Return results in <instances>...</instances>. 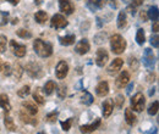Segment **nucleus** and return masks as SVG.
<instances>
[{"label": "nucleus", "instance_id": "22", "mask_svg": "<svg viewBox=\"0 0 159 134\" xmlns=\"http://www.w3.org/2000/svg\"><path fill=\"white\" fill-rule=\"evenodd\" d=\"M76 40V37L74 34H70V36H65V37H59V41L61 45L64 46H69V45H72Z\"/></svg>", "mask_w": 159, "mask_h": 134}, {"label": "nucleus", "instance_id": "49", "mask_svg": "<svg viewBox=\"0 0 159 134\" xmlns=\"http://www.w3.org/2000/svg\"><path fill=\"white\" fill-rule=\"evenodd\" d=\"M134 88V83H130V85H129V88H127V90H126V93L127 94H130L131 93V89Z\"/></svg>", "mask_w": 159, "mask_h": 134}, {"label": "nucleus", "instance_id": "47", "mask_svg": "<svg viewBox=\"0 0 159 134\" xmlns=\"http://www.w3.org/2000/svg\"><path fill=\"white\" fill-rule=\"evenodd\" d=\"M141 19H142V21H143V22H146V21L148 19V16H147V14L142 11V12H141Z\"/></svg>", "mask_w": 159, "mask_h": 134}, {"label": "nucleus", "instance_id": "30", "mask_svg": "<svg viewBox=\"0 0 159 134\" xmlns=\"http://www.w3.org/2000/svg\"><path fill=\"white\" fill-rule=\"evenodd\" d=\"M11 72L15 75V77L17 79H20L21 77H22V73H23V68H22V66H21L20 63H15L14 70H11Z\"/></svg>", "mask_w": 159, "mask_h": 134}, {"label": "nucleus", "instance_id": "36", "mask_svg": "<svg viewBox=\"0 0 159 134\" xmlns=\"http://www.w3.org/2000/svg\"><path fill=\"white\" fill-rule=\"evenodd\" d=\"M57 117H58V111H53L50 114H48L45 117V121L49 122V123H54L57 121Z\"/></svg>", "mask_w": 159, "mask_h": 134}, {"label": "nucleus", "instance_id": "17", "mask_svg": "<svg viewBox=\"0 0 159 134\" xmlns=\"http://www.w3.org/2000/svg\"><path fill=\"white\" fill-rule=\"evenodd\" d=\"M22 107H23V110H25L28 115L34 116L38 114V107H37L33 102H31V101H25V102H22Z\"/></svg>", "mask_w": 159, "mask_h": 134}, {"label": "nucleus", "instance_id": "11", "mask_svg": "<svg viewBox=\"0 0 159 134\" xmlns=\"http://www.w3.org/2000/svg\"><path fill=\"white\" fill-rule=\"evenodd\" d=\"M89 43H88V40L86 38L81 39L79 43L76 44V46H75V51L79 54V55H84V54H87L88 51H89Z\"/></svg>", "mask_w": 159, "mask_h": 134}, {"label": "nucleus", "instance_id": "23", "mask_svg": "<svg viewBox=\"0 0 159 134\" xmlns=\"http://www.w3.org/2000/svg\"><path fill=\"white\" fill-rule=\"evenodd\" d=\"M125 118H126V122H127V124H130V126H134L135 123H136V116L134 114V111L131 110V109H126L125 110Z\"/></svg>", "mask_w": 159, "mask_h": 134}, {"label": "nucleus", "instance_id": "40", "mask_svg": "<svg viewBox=\"0 0 159 134\" xmlns=\"http://www.w3.org/2000/svg\"><path fill=\"white\" fill-rule=\"evenodd\" d=\"M105 37H107V33L102 32V33H99V34H97V36L94 37V41H96L97 44H102L103 41H105V40H104V39H105Z\"/></svg>", "mask_w": 159, "mask_h": 134}, {"label": "nucleus", "instance_id": "43", "mask_svg": "<svg viewBox=\"0 0 159 134\" xmlns=\"http://www.w3.org/2000/svg\"><path fill=\"white\" fill-rule=\"evenodd\" d=\"M2 70H4V75L5 76H10L11 75V67L9 63H4L2 65Z\"/></svg>", "mask_w": 159, "mask_h": 134}, {"label": "nucleus", "instance_id": "15", "mask_svg": "<svg viewBox=\"0 0 159 134\" xmlns=\"http://www.w3.org/2000/svg\"><path fill=\"white\" fill-rule=\"evenodd\" d=\"M104 5H105V0H88L87 1V7L93 12L103 9Z\"/></svg>", "mask_w": 159, "mask_h": 134}, {"label": "nucleus", "instance_id": "50", "mask_svg": "<svg viewBox=\"0 0 159 134\" xmlns=\"http://www.w3.org/2000/svg\"><path fill=\"white\" fill-rule=\"evenodd\" d=\"M154 92H156V90H154V88H153V90H149V95L152 96L153 94H154Z\"/></svg>", "mask_w": 159, "mask_h": 134}, {"label": "nucleus", "instance_id": "13", "mask_svg": "<svg viewBox=\"0 0 159 134\" xmlns=\"http://www.w3.org/2000/svg\"><path fill=\"white\" fill-rule=\"evenodd\" d=\"M122 65H124V60L122 58H114V61L110 63V66L108 67V73L109 75H115V73H118L120 70H121V67H122Z\"/></svg>", "mask_w": 159, "mask_h": 134}, {"label": "nucleus", "instance_id": "12", "mask_svg": "<svg viewBox=\"0 0 159 134\" xmlns=\"http://www.w3.org/2000/svg\"><path fill=\"white\" fill-rule=\"evenodd\" d=\"M59 9L65 15H71L75 11V7L70 0H59Z\"/></svg>", "mask_w": 159, "mask_h": 134}, {"label": "nucleus", "instance_id": "28", "mask_svg": "<svg viewBox=\"0 0 159 134\" xmlns=\"http://www.w3.org/2000/svg\"><path fill=\"white\" fill-rule=\"evenodd\" d=\"M127 23V19H126V12L125 11H120L119 16H118V27L119 28H124Z\"/></svg>", "mask_w": 159, "mask_h": 134}, {"label": "nucleus", "instance_id": "46", "mask_svg": "<svg viewBox=\"0 0 159 134\" xmlns=\"http://www.w3.org/2000/svg\"><path fill=\"white\" fill-rule=\"evenodd\" d=\"M132 1V5L135 6V7H137V6H141L142 4H143V0H131Z\"/></svg>", "mask_w": 159, "mask_h": 134}, {"label": "nucleus", "instance_id": "4", "mask_svg": "<svg viewBox=\"0 0 159 134\" xmlns=\"http://www.w3.org/2000/svg\"><path fill=\"white\" fill-rule=\"evenodd\" d=\"M143 63H144V66H146L149 71H152V70L154 68L156 58H154V54H153L152 49H149V48L144 49V53H143Z\"/></svg>", "mask_w": 159, "mask_h": 134}, {"label": "nucleus", "instance_id": "24", "mask_svg": "<svg viewBox=\"0 0 159 134\" xmlns=\"http://www.w3.org/2000/svg\"><path fill=\"white\" fill-rule=\"evenodd\" d=\"M34 19H36L37 23L43 24V23H45L48 21V14L45 11H37L34 14Z\"/></svg>", "mask_w": 159, "mask_h": 134}, {"label": "nucleus", "instance_id": "10", "mask_svg": "<svg viewBox=\"0 0 159 134\" xmlns=\"http://www.w3.org/2000/svg\"><path fill=\"white\" fill-rule=\"evenodd\" d=\"M55 73H57L58 79H64L65 77L67 76V73H69V65L65 61H60L59 63L57 65Z\"/></svg>", "mask_w": 159, "mask_h": 134}, {"label": "nucleus", "instance_id": "7", "mask_svg": "<svg viewBox=\"0 0 159 134\" xmlns=\"http://www.w3.org/2000/svg\"><path fill=\"white\" fill-rule=\"evenodd\" d=\"M10 46H11V50H12V53H14L15 56H17V58H23V56L26 55V51H27L26 45L19 44L16 40H11V41H10Z\"/></svg>", "mask_w": 159, "mask_h": 134}, {"label": "nucleus", "instance_id": "29", "mask_svg": "<svg viewBox=\"0 0 159 134\" xmlns=\"http://www.w3.org/2000/svg\"><path fill=\"white\" fill-rule=\"evenodd\" d=\"M136 41L139 45H143L146 41V34H144V31L142 28H139L136 33Z\"/></svg>", "mask_w": 159, "mask_h": 134}, {"label": "nucleus", "instance_id": "42", "mask_svg": "<svg viewBox=\"0 0 159 134\" xmlns=\"http://www.w3.org/2000/svg\"><path fill=\"white\" fill-rule=\"evenodd\" d=\"M158 40H159V37H158V34L156 33L154 36H152V37H151V44H152L154 48H158V46H159Z\"/></svg>", "mask_w": 159, "mask_h": 134}, {"label": "nucleus", "instance_id": "35", "mask_svg": "<svg viewBox=\"0 0 159 134\" xmlns=\"http://www.w3.org/2000/svg\"><path fill=\"white\" fill-rule=\"evenodd\" d=\"M33 99L36 102H38L39 105H43L44 104V97L39 94V89H36V92L33 93Z\"/></svg>", "mask_w": 159, "mask_h": 134}, {"label": "nucleus", "instance_id": "14", "mask_svg": "<svg viewBox=\"0 0 159 134\" xmlns=\"http://www.w3.org/2000/svg\"><path fill=\"white\" fill-rule=\"evenodd\" d=\"M102 106H103V116H104L105 118L111 115L113 109H114V102H113L111 99H107V100H104L103 104H102Z\"/></svg>", "mask_w": 159, "mask_h": 134}, {"label": "nucleus", "instance_id": "48", "mask_svg": "<svg viewBox=\"0 0 159 134\" xmlns=\"http://www.w3.org/2000/svg\"><path fill=\"white\" fill-rule=\"evenodd\" d=\"M6 1H7V2H10L11 5H15V6H16V5L20 2V0H6Z\"/></svg>", "mask_w": 159, "mask_h": 134}, {"label": "nucleus", "instance_id": "3", "mask_svg": "<svg viewBox=\"0 0 159 134\" xmlns=\"http://www.w3.org/2000/svg\"><path fill=\"white\" fill-rule=\"evenodd\" d=\"M26 72L32 77V78H39L43 76L42 66L38 62H30L26 65Z\"/></svg>", "mask_w": 159, "mask_h": 134}, {"label": "nucleus", "instance_id": "26", "mask_svg": "<svg viewBox=\"0 0 159 134\" xmlns=\"http://www.w3.org/2000/svg\"><path fill=\"white\" fill-rule=\"evenodd\" d=\"M147 16H148V19H151L152 21H158V7L157 6H151L149 10L147 11Z\"/></svg>", "mask_w": 159, "mask_h": 134}, {"label": "nucleus", "instance_id": "18", "mask_svg": "<svg viewBox=\"0 0 159 134\" xmlns=\"http://www.w3.org/2000/svg\"><path fill=\"white\" fill-rule=\"evenodd\" d=\"M96 93H97V95L99 96L108 95V93H109V84H108V82L103 80V82L98 83V85L96 88Z\"/></svg>", "mask_w": 159, "mask_h": 134}, {"label": "nucleus", "instance_id": "27", "mask_svg": "<svg viewBox=\"0 0 159 134\" xmlns=\"http://www.w3.org/2000/svg\"><path fill=\"white\" fill-rule=\"evenodd\" d=\"M81 102L84 104V105H87V106L91 105L93 102V96H92V94L88 93V92H84L82 94V96H81Z\"/></svg>", "mask_w": 159, "mask_h": 134}, {"label": "nucleus", "instance_id": "37", "mask_svg": "<svg viewBox=\"0 0 159 134\" xmlns=\"http://www.w3.org/2000/svg\"><path fill=\"white\" fill-rule=\"evenodd\" d=\"M6 43H7V39L5 36H0V54L5 53L6 50Z\"/></svg>", "mask_w": 159, "mask_h": 134}, {"label": "nucleus", "instance_id": "41", "mask_svg": "<svg viewBox=\"0 0 159 134\" xmlns=\"http://www.w3.org/2000/svg\"><path fill=\"white\" fill-rule=\"evenodd\" d=\"M124 102H125V99H124V96H122V95H118V96H116V99H115V106H116V107L121 109V107H122V105H124Z\"/></svg>", "mask_w": 159, "mask_h": 134}, {"label": "nucleus", "instance_id": "6", "mask_svg": "<svg viewBox=\"0 0 159 134\" xmlns=\"http://www.w3.org/2000/svg\"><path fill=\"white\" fill-rule=\"evenodd\" d=\"M50 24H52V27L55 28V29H62V28H65V27L69 24V22H67V19H65L62 15L55 14V15L52 17Z\"/></svg>", "mask_w": 159, "mask_h": 134}, {"label": "nucleus", "instance_id": "5", "mask_svg": "<svg viewBox=\"0 0 159 134\" xmlns=\"http://www.w3.org/2000/svg\"><path fill=\"white\" fill-rule=\"evenodd\" d=\"M144 104H146V99H144L142 93H137L131 99V105H132L134 110L137 111V112H141L144 109Z\"/></svg>", "mask_w": 159, "mask_h": 134}, {"label": "nucleus", "instance_id": "39", "mask_svg": "<svg viewBox=\"0 0 159 134\" xmlns=\"http://www.w3.org/2000/svg\"><path fill=\"white\" fill-rule=\"evenodd\" d=\"M71 124H72V118H69L67 121L61 122V127H62V129H64L65 132H67V131L71 128Z\"/></svg>", "mask_w": 159, "mask_h": 134}, {"label": "nucleus", "instance_id": "44", "mask_svg": "<svg viewBox=\"0 0 159 134\" xmlns=\"http://www.w3.org/2000/svg\"><path fill=\"white\" fill-rule=\"evenodd\" d=\"M152 31H153L154 33H158V31H159V23H158V21H154V24H153V27H152Z\"/></svg>", "mask_w": 159, "mask_h": 134}, {"label": "nucleus", "instance_id": "31", "mask_svg": "<svg viewBox=\"0 0 159 134\" xmlns=\"http://www.w3.org/2000/svg\"><path fill=\"white\" fill-rule=\"evenodd\" d=\"M16 34L22 39H28V38H32V33L30 32V31H27V29H25V28H21L19 29L17 32H16Z\"/></svg>", "mask_w": 159, "mask_h": 134}, {"label": "nucleus", "instance_id": "33", "mask_svg": "<svg viewBox=\"0 0 159 134\" xmlns=\"http://www.w3.org/2000/svg\"><path fill=\"white\" fill-rule=\"evenodd\" d=\"M30 93H31V88H30V85H23L20 90L17 92V95L20 96V97H26V96L30 95Z\"/></svg>", "mask_w": 159, "mask_h": 134}, {"label": "nucleus", "instance_id": "52", "mask_svg": "<svg viewBox=\"0 0 159 134\" xmlns=\"http://www.w3.org/2000/svg\"><path fill=\"white\" fill-rule=\"evenodd\" d=\"M1 71H2V63L0 62V72H1Z\"/></svg>", "mask_w": 159, "mask_h": 134}, {"label": "nucleus", "instance_id": "2", "mask_svg": "<svg viewBox=\"0 0 159 134\" xmlns=\"http://www.w3.org/2000/svg\"><path fill=\"white\" fill-rule=\"evenodd\" d=\"M110 48H111V51L114 54L120 55L126 49V40L120 34H114V36L110 37Z\"/></svg>", "mask_w": 159, "mask_h": 134}, {"label": "nucleus", "instance_id": "19", "mask_svg": "<svg viewBox=\"0 0 159 134\" xmlns=\"http://www.w3.org/2000/svg\"><path fill=\"white\" fill-rule=\"evenodd\" d=\"M20 118L21 121L23 122V123H26V124H32V126H37V119L36 118H32V116L28 115L27 112L25 114V111H21L20 112Z\"/></svg>", "mask_w": 159, "mask_h": 134}, {"label": "nucleus", "instance_id": "16", "mask_svg": "<svg viewBox=\"0 0 159 134\" xmlns=\"http://www.w3.org/2000/svg\"><path fill=\"white\" fill-rule=\"evenodd\" d=\"M99 126H100V118H97L96 122H93V123H91V124L81 126V127H80V131H81L82 133H91V132H94Z\"/></svg>", "mask_w": 159, "mask_h": 134}, {"label": "nucleus", "instance_id": "8", "mask_svg": "<svg viewBox=\"0 0 159 134\" xmlns=\"http://www.w3.org/2000/svg\"><path fill=\"white\" fill-rule=\"evenodd\" d=\"M108 60H109V54H108V51H107L105 49H103V48L98 49V50H97V54H96V63H97V66L103 67V66L108 62Z\"/></svg>", "mask_w": 159, "mask_h": 134}, {"label": "nucleus", "instance_id": "21", "mask_svg": "<svg viewBox=\"0 0 159 134\" xmlns=\"http://www.w3.org/2000/svg\"><path fill=\"white\" fill-rule=\"evenodd\" d=\"M55 88H57L55 82H54V80H48V82L45 83L44 88H43V92H44L45 95H52V94L54 93Z\"/></svg>", "mask_w": 159, "mask_h": 134}, {"label": "nucleus", "instance_id": "51", "mask_svg": "<svg viewBox=\"0 0 159 134\" xmlns=\"http://www.w3.org/2000/svg\"><path fill=\"white\" fill-rule=\"evenodd\" d=\"M122 1H124L125 4H130V2H131V0H122Z\"/></svg>", "mask_w": 159, "mask_h": 134}, {"label": "nucleus", "instance_id": "25", "mask_svg": "<svg viewBox=\"0 0 159 134\" xmlns=\"http://www.w3.org/2000/svg\"><path fill=\"white\" fill-rule=\"evenodd\" d=\"M4 124H5L6 129H9L10 132H15V131H16V126H15V123H14V119H12L10 116H6V117L4 118Z\"/></svg>", "mask_w": 159, "mask_h": 134}, {"label": "nucleus", "instance_id": "20", "mask_svg": "<svg viewBox=\"0 0 159 134\" xmlns=\"http://www.w3.org/2000/svg\"><path fill=\"white\" fill-rule=\"evenodd\" d=\"M0 107L4 109L6 112H9L11 110V105L9 101V96L6 94H0Z\"/></svg>", "mask_w": 159, "mask_h": 134}, {"label": "nucleus", "instance_id": "38", "mask_svg": "<svg viewBox=\"0 0 159 134\" xmlns=\"http://www.w3.org/2000/svg\"><path fill=\"white\" fill-rule=\"evenodd\" d=\"M57 93H58V96H59L60 99H64L66 96V85H60V87H58Z\"/></svg>", "mask_w": 159, "mask_h": 134}, {"label": "nucleus", "instance_id": "45", "mask_svg": "<svg viewBox=\"0 0 159 134\" xmlns=\"http://www.w3.org/2000/svg\"><path fill=\"white\" fill-rule=\"evenodd\" d=\"M127 11H129L132 16H135V15H136V9H135V6H134V5H132V6H129V7H127Z\"/></svg>", "mask_w": 159, "mask_h": 134}, {"label": "nucleus", "instance_id": "1", "mask_svg": "<svg viewBox=\"0 0 159 134\" xmlns=\"http://www.w3.org/2000/svg\"><path fill=\"white\" fill-rule=\"evenodd\" d=\"M33 49H34V53L40 58H49L53 54L52 44L42 39H36L33 41Z\"/></svg>", "mask_w": 159, "mask_h": 134}, {"label": "nucleus", "instance_id": "32", "mask_svg": "<svg viewBox=\"0 0 159 134\" xmlns=\"http://www.w3.org/2000/svg\"><path fill=\"white\" fill-rule=\"evenodd\" d=\"M129 66H130V68H131L132 71H137L139 66L137 58H134V56H130V58H129Z\"/></svg>", "mask_w": 159, "mask_h": 134}, {"label": "nucleus", "instance_id": "34", "mask_svg": "<svg viewBox=\"0 0 159 134\" xmlns=\"http://www.w3.org/2000/svg\"><path fill=\"white\" fill-rule=\"evenodd\" d=\"M157 112H158V101H154L153 104L149 105V107H148V114L151 116H154V115H157Z\"/></svg>", "mask_w": 159, "mask_h": 134}, {"label": "nucleus", "instance_id": "9", "mask_svg": "<svg viewBox=\"0 0 159 134\" xmlns=\"http://www.w3.org/2000/svg\"><path fill=\"white\" fill-rule=\"evenodd\" d=\"M129 83H130V73L127 71H122L119 76H118V78L115 79V85L118 88H120V89L124 88V87H126Z\"/></svg>", "mask_w": 159, "mask_h": 134}]
</instances>
